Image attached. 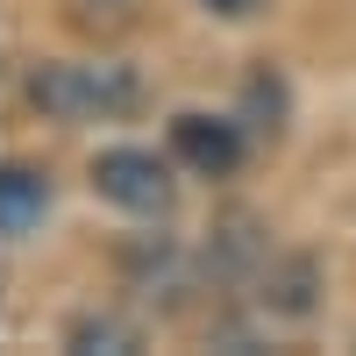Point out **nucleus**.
<instances>
[{
  "mask_svg": "<svg viewBox=\"0 0 356 356\" xmlns=\"http://www.w3.org/2000/svg\"><path fill=\"white\" fill-rule=\"evenodd\" d=\"M200 8H214V15H257L264 0H200Z\"/></svg>",
  "mask_w": 356,
  "mask_h": 356,
  "instance_id": "nucleus-6",
  "label": "nucleus"
},
{
  "mask_svg": "<svg viewBox=\"0 0 356 356\" xmlns=\"http://www.w3.org/2000/svg\"><path fill=\"white\" fill-rule=\"evenodd\" d=\"M72 342L79 349H136V328H122V321H79V328H72Z\"/></svg>",
  "mask_w": 356,
  "mask_h": 356,
  "instance_id": "nucleus-5",
  "label": "nucleus"
},
{
  "mask_svg": "<svg viewBox=\"0 0 356 356\" xmlns=\"http://www.w3.org/2000/svg\"><path fill=\"white\" fill-rule=\"evenodd\" d=\"M50 214V178L36 164H0V235L22 243L29 228H43Z\"/></svg>",
  "mask_w": 356,
  "mask_h": 356,
  "instance_id": "nucleus-4",
  "label": "nucleus"
},
{
  "mask_svg": "<svg viewBox=\"0 0 356 356\" xmlns=\"http://www.w3.org/2000/svg\"><path fill=\"white\" fill-rule=\"evenodd\" d=\"M171 150L193 171L221 178V171H235V157H243V136H235V122H221V114H178L171 122Z\"/></svg>",
  "mask_w": 356,
  "mask_h": 356,
  "instance_id": "nucleus-3",
  "label": "nucleus"
},
{
  "mask_svg": "<svg viewBox=\"0 0 356 356\" xmlns=\"http://www.w3.org/2000/svg\"><path fill=\"white\" fill-rule=\"evenodd\" d=\"M22 93L50 122H114L136 107V72L129 65H36Z\"/></svg>",
  "mask_w": 356,
  "mask_h": 356,
  "instance_id": "nucleus-1",
  "label": "nucleus"
},
{
  "mask_svg": "<svg viewBox=\"0 0 356 356\" xmlns=\"http://www.w3.org/2000/svg\"><path fill=\"white\" fill-rule=\"evenodd\" d=\"M93 193L107 207H122V214H164L171 207V178L150 150H107L93 164Z\"/></svg>",
  "mask_w": 356,
  "mask_h": 356,
  "instance_id": "nucleus-2",
  "label": "nucleus"
}]
</instances>
